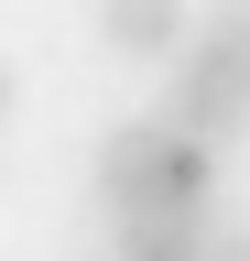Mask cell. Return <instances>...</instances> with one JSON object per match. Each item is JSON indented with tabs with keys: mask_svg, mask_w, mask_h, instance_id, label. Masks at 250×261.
<instances>
[{
	"mask_svg": "<svg viewBox=\"0 0 250 261\" xmlns=\"http://www.w3.org/2000/svg\"><path fill=\"white\" fill-rule=\"evenodd\" d=\"M11 109H22V76H11V65H0V120H11Z\"/></svg>",
	"mask_w": 250,
	"mask_h": 261,
	"instance_id": "5b68a950",
	"label": "cell"
},
{
	"mask_svg": "<svg viewBox=\"0 0 250 261\" xmlns=\"http://www.w3.org/2000/svg\"><path fill=\"white\" fill-rule=\"evenodd\" d=\"M207 261H250V228H217L207 218Z\"/></svg>",
	"mask_w": 250,
	"mask_h": 261,
	"instance_id": "277c9868",
	"label": "cell"
},
{
	"mask_svg": "<svg viewBox=\"0 0 250 261\" xmlns=\"http://www.w3.org/2000/svg\"><path fill=\"white\" fill-rule=\"evenodd\" d=\"M185 0H98V33H109V55H131V65H174L185 44Z\"/></svg>",
	"mask_w": 250,
	"mask_h": 261,
	"instance_id": "3957f363",
	"label": "cell"
},
{
	"mask_svg": "<svg viewBox=\"0 0 250 261\" xmlns=\"http://www.w3.org/2000/svg\"><path fill=\"white\" fill-rule=\"evenodd\" d=\"M163 120H185L196 142H239L250 130V0H207V22H185Z\"/></svg>",
	"mask_w": 250,
	"mask_h": 261,
	"instance_id": "7a4b0ae2",
	"label": "cell"
},
{
	"mask_svg": "<svg viewBox=\"0 0 250 261\" xmlns=\"http://www.w3.org/2000/svg\"><path fill=\"white\" fill-rule=\"evenodd\" d=\"M217 207V142H196L163 109H131L98 130V218H207Z\"/></svg>",
	"mask_w": 250,
	"mask_h": 261,
	"instance_id": "6da1fadb",
	"label": "cell"
}]
</instances>
